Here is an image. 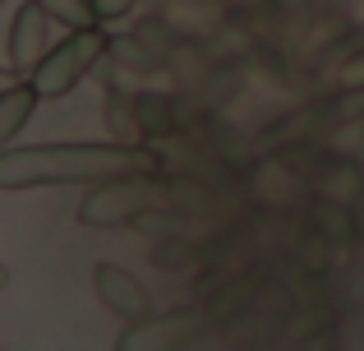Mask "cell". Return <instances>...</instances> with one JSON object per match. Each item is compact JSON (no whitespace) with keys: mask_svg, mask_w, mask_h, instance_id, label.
I'll return each mask as SVG.
<instances>
[{"mask_svg":"<svg viewBox=\"0 0 364 351\" xmlns=\"http://www.w3.org/2000/svg\"><path fill=\"white\" fill-rule=\"evenodd\" d=\"M161 157L152 148L124 144H9L0 148V189H42V185H97L111 176H129V172H157Z\"/></svg>","mask_w":364,"mask_h":351,"instance_id":"obj_1","label":"cell"},{"mask_svg":"<svg viewBox=\"0 0 364 351\" xmlns=\"http://www.w3.org/2000/svg\"><path fill=\"white\" fill-rule=\"evenodd\" d=\"M107 51H111V37L102 33L97 23L70 28V37H65V42H51V46H46V56L28 70V83H33L37 98H46V102L65 98V93H74L92 70H97V61Z\"/></svg>","mask_w":364,"mask_h":351,"instance_id":"obj_2","label":"cell"},{"mask_svg":"<svg viewBox=\"0 0 364 351\" xmlns=\"http://www.w3.org/2000/svg\"><path fill=\"white\" fill-rule=\"evenodd\" d=\"M171 180L157 172H129V176H111L97 180L88 199L79 204V222L83 226H120V222H139L152 204L161 199Z\"/></svg>","mask_w":364,"mask_h":351,"instance_id":"obj_3","label":"cell"},{"mask_svg":"<svg viewBox=\"0 0 364 351\" xmlns=\"http://www.w3.org/2000/svg\"><path fill=\"white\" fill-rule=\"evenodd\" d=\"M208 315L203 310H166V315H143L134 319V328L120 333V351H176L189 347L198 333H203Z\"/></svg>","mask_w":364,"mask_h":351,"instance_id":"obj_4","label":"cell"},{"mask_svg":"<svg viewBox=\"0 0 364 351\" xmlns=\"http://www.w3.org/2000/svg\"><path fill=\"white\" fill-rule=\"evenodd\" d=\"M92 291H97V300H102V305H107L116 319H124V324L152 315L148 287H143V282L134 278L129 268H120V263H97V268H92Z\"/></svg>","mask_w":364,"mask_h":351,"instance_id":"obj_5","label":"cell"},{"mask_svg":"<svg viewBox=\"0 0 364 351\" xmlns=\"http://www.w3.org/2000/svg\"><path fill=\"white\" fill-rule=\"evenodd\" d=\"M5 46H9V65H14V74H28L46 56V46H51V14H46L42 0L18 5L14 23H9Z\"/></svg>","mask_w":364,"mask_h":351,"instance_id":"obj_6","label":"cell"},{"mask_svg":"<svg viewBox=\"0 0 364 351\" xmlns=\"http://www.w3.org/2000/svg\"><path fill=\"white\" fill-rule=\"evenodd\" d=\"M304 222H309L314 231L323 236V241H332L337 250H346V245L360 236V226H355V213H350V204H341L337 194H323V199H314V204H309V217H304Z\"/></svg>","mask_w":364,"mask_h":351,"instance_id":"obj_7","label":"cell"},{"mask_svg":"<svg viewBox=\"0 0 364 351\" xmlns=\"http://www.w3.org/2000/svg\"><path fill=\"white\" fill-rule=\"evenodd\" d=\"M134 125H139L143 139H166L176 135L180 125V111H176V98H166V93H134Z\"/></svg>","mask_w":364,"mask_h":351,"instance_id":"obj_8","label":"cell"},{"mask_svg":"<svg viewBox=\"0 0 364 351\" xmlns=\"http://www.w3.org/2000/svg\"><path fill=\"white\" fill-rule=\"evenodd\" d=\"M37 88L33 83H9V88H0V148L14 144V135L33 120L37 111Z\"/></svg>","mask_w":364,"mask_h":351,"instance_id":"obj_9","label":"cell"},{"mask_svg":"<svg viewBox=\"0 0 364 351\" xmlns=\"http://www.w3.org/2000/svg\"><path fill=\"white\" fill-rule=\"evenodd\" d=\"M203 254H198L194 241H185V236H166V241H157V250H152V263L157 268H189V263H198Z\"/></svg>","mask_w":364,"mask_h":351,"instance_id":"obj_10","label":"cell"},{"mask_svg":"<svg viewBox=\"0 0 364 351\" xmlns=\"http://www.w3.org/2000/svg\"><path fill=\"white\" fill-rule=\"evenodd\" d=\"M46 5V14H51V23H60L65 33L70 28H88V23H97L92 19V5L88 0H42Z\"/></svg>","mask_w":364,"mask_h":351,"instance_id":"obj_11","label":"cell"},{"mask_svg":"<svg viewBox=\"0 0 364 351\" xmlns=\"http://www.w3.org/2000/svg\"><path fill=\"white\" fill-rule=\"evenodd\" d=\"M107 125L116 139H139V125H134V98H120V93H111L107 98Z\"/></svg>","mask_w":364,"mask_h":351,"instance_id":"obj_12","label":"cell"},{"mask_svg":"<svg viewBox=\"0 0 364 351\" xmlns=\"http://www.w3.org/2000/svg\"><path fill=\"white\" fill-rule=\"evenodd\" d=\"M92 5V19L97 23H111V19H124L134 9V0H88Z\"/></svg>","mask_w":364,"mask_h":351,"instance_id":"obj_13","label":"cell"},{"mask_svg":"<svg viewBox=\"0 0 364 351\" xmlns=\"http://www.w3.org/2000/svg\"><path fill=\"white\" fill-rule=\"evenodd\" d=\"M341 88H364V46L355 56H346V65H341Z\"/></svg>","mask_w":364,"mask_h":351,"instance_id":"obj_14","label":"cell"},{"mask_svg":"<svg viewBox=\"0 0 364 351\" xmlns=\"http://www.w3.org/2000/svg\"><path fill=\"white\" fill-rule=\"evenodd\" d=\"M350 213H355V226H360V236H364V180H360L355 194H350Z\"/></svg>","mask_w":364,"mask_h":351,"instance_id":"obj_15","label":"cell"},{"mask_svg":"<svg viewBox=\"0 0 364 351\" xmlns=\"http://www.w3.org/2000/svg\"><path fill=\"white\" fill-rule=\"evenodd\" d=\"M9 287V268H5V263H0V291H5Z\"/></svg>","mask_w":364,"mask_h":351,"instance_id":"obj_16","label":"cell"},{"mask_svg":"<svg viewBox=\"0 0 364 351\" xmlns=\"http://www.w3.org/2000/svg\"><path fill=\"white\" fill-rule=\"evenodd\" d=\"M0 5H5V0H0Z\"/></svg>","mask_w":364,"mask_h":351,"instance_id":"obj_17","label":"cell"},{"mask_svg":"<svg viewBox=\"0 0 364 351\" xmlns=\"http://www.w3.org/2000/svg\"><path fill=\"white\" fill-rule=\"evenodd\" d=\"M249 5H254V0H249Z\"/></svg>","mask_w":364,"mask_h":351,"instance_id":"obj_18","label":"cell"}]
</instances>
